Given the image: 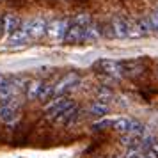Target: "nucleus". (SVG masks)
I'll return each mask as SVG.
<instances>
[{"label":"nucleus","mask_w":158,"mask_h":158,"mask_svg":"<svg viewBox=\"0 0 158 158\" xmlns=\"http://www.w3.org/2000/svg\"><path fill=\"white\" fill-rule=\"evenodd\" d=\"M46 30H48V22L44 20V18H34V20H30V37H41L46 34Z\"/></svg>","instance_id":"nucleus-11"},{"label":"nucleus","mask_w":158,"mask_h":158,"mask_svg":"<svg viewBox=\"0 0 158 158\" xmlns=\"http://www.w3.org/2000/svg\"><path fill=\"white\" fill-rule=\"evenodd\" d=\"M96 69L103 75H107L110 78H121L124 77V66L119 60H112V59H101L96 62Z\"/></svg>","instance_id":"nucleus-3"},{"label":"nucleus","mask_w":158,"mask_h":158,"mask_svg":"<svg viewBox=\"0 0 158 158\" xmlns=\"http://www.w3.org/2000/svg\"><path fill=\"white\" fill-rule=\"evenodd\" d=\"M135 23H137V29H139L140 37L149 36L151 32H153V27H151V23H149V18H140V20H137Z\"/></svg>","instance_id":"nucleus-16"},{"label":"nucleus","mask_w":158,"mask_h":158,"mask_svg":"<svg viewBox=\"0 0 158 158\" xmlns=\"http://www.w3.org/2000/svg\"><path fill=\"white\" fill-rule=\"evenodd\" d=\"M52 98H55V94H53V85H52V84H41L39 93H37V100L46 101V100H52Z\"/></svg>","instance_id":"nucleus-15"},{"label":"nucleus","mask_w":158,"mask_h":158,"mask_svg":"<svg viewBox=\"0 0 158 158\" xmlns=\"http://www.w3.org/2000/svg\"><path fill=\"white\" fill-rule=\"evenodd\" d=\"M110 27H112L114 37H119V39L130 37V22L124 20L123 16H114L112 22H110Z\"/></svg>","instance_id":"nucleus-9"},{"label":"nucleus","mask_w":158,"mask_h":158,"mask_svg":"<svg viewBox=\"0 0 158 158\" xmlns=\"http://www.w3.org/2000/svg\"><path fill=\"white\" fill-rule=\"evenodd\" d=\"M108 110H110V107H108L107 101L103 100H96L89 105V114L96 115V117H105L108 114Z\"/></svg>","instance_id":"nucleus-14"},{"label":"nucleus","mask_w":158,"mask_h":158,"mask_svg":"<svg viewBox=\"0 0 158 158\" xmlns=\"http://www.w3.org/2000/svg\"><path fill=\"white\" fill-rule=\"evenodd\" d=\"M78 84H80V75L78 73L77 71L66 73L64 77L53 85V94H55V96H62V94H66L68 91H71L73 87H77Z\"/></svg>","instance_id":"nucleus-4"},{"label":"nucleus","mask_w":158,"mask_h":158,"mask_svg":"<svg viewBox=\"0 0 158 158\" xmlns=\"http://www.w3.org/2000/svg\"><path fill=\"white\" fill-rule=\"evenodd\" d=\"M112 130L119 131V133H135V135H140V133H146V126L142 123L135 121L131 117H115L112 119Z\"/></svg>","instance_id":"nucleus-1"},{"label":"nucleus","mask_w":158,"mask_h":158,"mask_svg":"<svg viewBox=\"0 0 158 158\" xmlns=\"http://www.w3.org/2000/svg\"><path fill=\"white\" fill-rule=\"evenodd\" d=\"M75 103V101L71 100V98H68V96H55L53 100L44 107V114H46V117L50 119V121H53L57 115H60L62 112H64L66 108H69Z\"/></svg>","instance_id":"nucleus-2"},{"label":"nucleus","mask_w":158,"mask_h":158,"mask_svg":"<svg viewBox=\"0 0 158 158\" xmlns=\"http://www.w3.org/2000/svg\"><path fill=\"white\" fill-rule=\"evenodd\" d=\"M84 30H85V25H80V23L71 20L69 27H68V32H66V36H64V43H68V44L82 43L84 41Z\"/></svg>","instance_id":"nucleus-6"},{"label":"nucleus","mask_w":158,"mask_h":158,"mask_svg":"<svg viewBox=\"0 0 158 158\" xmlns=\"http://www.w3.org/2000/svg\"><path fill=\"white\" fill-rule=\"evenodd\" d=\"M2 34H4V25H2V18H0V37H2Z\"/></svg>","instance_id":"nucleus-21"},{"label":"nucleus","mask_w":158,"mask_h":158,"mask_svg":"<svg viewBox=\"0 0 158 158\" xmlns=\"http://www.w3.org/2000/svg\"><path fill=\"white\" fill-rule=\"evenodd\" d=\"M7 78V77H4V75H0V85H2V84H4V80Z\"/></svg>","instance_id":"nucleus-22"},{"label":"nucleus","mask_w":158,"mask_h":158,"mask_svg":"<svg viewBox=\"0 0 158 158\" xmlns=\"http://www.w3.org/2000/svg\"><path fill=\"white\" fill-rule=\"evenodd\" d=\"M146 153V158H158V142L151 144L148 149H144Z\"/></svg>","instance_id":"nucleus-19"},{"label":"nucleus","mask_w":158,"mask_h":158,"mask_svg":"<svg viewBox=\"0 0 158 158\" xmlns=\"http://www.w3.org/2000/svg\"><path fill=\"white\" fill-rule=\"evenodd\" d=\"M148 18H149V23H151V27H153V32H158V9L153 11Z\"/></svg>","instance_id":"nucleus-20"},{"label":"nucleus","mask_w":158,"mask_h":158,"mask_svg":"<svg viewBox=\"0 0 158 158\" xmlns=\"http://www.w3.org/2000/svg\"><path fill=\"white\" fill-rule=\"evenodd\" d=\"M69 20L68 18H59V20H53V22L48 23V30L46 34L50 36V39L53 41H64V36L68 32V27H69Z\"/></svg>","instance_id":"nucleus-5"},{"label":"nucleus","mask_w":158,"mask_h":158,"mask_svg":"<svg viewBox=\"0 0 158 158\" xmlns=\"http://www.w3.org/2000/svg\"><path fill=\"white\" fill-rule=\"evenodd\" d=\"M119 158H146V153L140 149H128V153L121 155Z\"/></svg>","instance_id":"nucleus-18"},{"label":"nucleus","mask_w":158,"mask_h":158,"mask_svg":"<svg viewBox=\"0 0 158 158\" xmlns=\"http://www.w3.org/2000/svg\"><path fill=\"white\" fill-rule=\"evenodd\" d=\"M30 37V22H22V25L9 36V43L11 44H23L27 43Z\"/></svg>","instance_id":"nucleus-10"},{"label":"nucleus","mask_w":158,"mask_h":158,"mask_svg":"<svg viewBox=\"0 0 158 158\" xmlns=\"http://www.w3.org/2000/svg\"><path fill=\"white\" fill-rule=\"evenodd\" d=\"M101 36H103V34H101V29L96 23L91 22L85 27V30H84V43H96Z\"/></svg>","instance_id":"nucleus-13"},{"label":"nucleus","mask_w":158,"mask_h":158,"mask_svg":"<svg viewBox=\"0 0 158 158\" xmlns=\"http://www.w3.org/2000/svg\"><path fill=\"white\" fill-rule=\"evenodd\" d=\"M80 115H82V110H80V107L73 103L71 107L66 108V110H64L60 115H57V117L53 119V123H60V124H66V126H71V124H75V123L80 119Z\"/></svg>","instance_id":"nucleus-7"},{"label":"nucleus","mask_w":158,"mask_h":158,"mask_svg":"<svg viewBox=\"0 0 158 158\" xmlns=\"http://www.w3.org/2000/svg\"><path fill=\"white\" fill-rule=\"evenodd\" d=\"M2 25H4V34H13L20 25H22V20L16 15H6L2 16Z\"/></svg>","instance_id":"nucleus-12"},{"label":"nucleus","mask_w":158,"mask_h":158,"mask_svg":"<svg viewBox=\"0 0 158 158\" xmlns=\"http://www.w3.org/2000/svg\"><path fill=\"white\" fill-rule=\"evenodd\" d=\"M43 82H29L25 87V94L29 100H37V93H39V87Z\"/></svg>","instance_id":"nucleus-17"},{"label":"nucleus","mask_w":158,"mask_h":158,"mask_svg":"<svg viewBox=\"0 0 158 158\" xmlns=\"http://www.w3.org/2000/svg\"><path fill=\"white\" fill-rule=\"evenodd\" d=\"M18 117H20V108H18V105L15 107V101L0 107V121L4 124H15Z\"/></svg>","instance_id":"nucleus-8"}]
</instances>
